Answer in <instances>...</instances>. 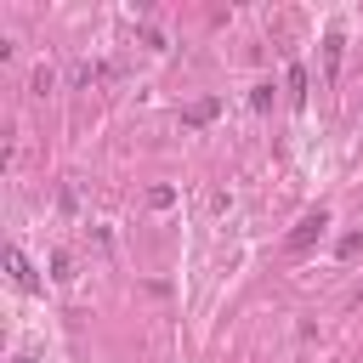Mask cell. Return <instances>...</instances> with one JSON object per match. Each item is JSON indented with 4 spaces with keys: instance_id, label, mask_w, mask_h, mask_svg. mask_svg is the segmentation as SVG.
<instances>
[{
    "instance_id": "obj_1",
    "label": "cell",
    "mask_w": 363,
    "mask_h": 363,
    "mask_svg": "<svg viewBox=\"0 0 363 363\" xmlns=\"http://www.w3.org/2000/svg\"><path fill=\"white\" fill-rule=\"evenodd\" d=\"M323 227H329V210H306V216L295 221V233H289V250H312V244L323 238Z\"/></svg>"
},
{
    "instance_id": "obj_2",
    "label": "cell",
    "mask_w": 363,
    "mask_h": 363,
    "mask_svg": "<svg viewBox=\"0 0 363 363\" xmlns=\"http://www.w3.org/2000/svg\"><path fill=\"white\" fill-rule=\"evenodd\" d=\"M6 272H11V284H17V289H40V272L28 267V255H23L17 244L6 250Z\"/></svg>"
},
{
    "instance_id": "obj_3",
    "label": "cell",
    "mask_w": 363,
    "mask_h": 363,
    "mask_svg": "<svg viewBox=\"0 0 363 363\" xmlns=\"http://www.w3.org/2000/svg\"><path fill=\"white\" fill-rule=\"evenodd\" d=\"M335 74H340V34H323V79L335 85Z\"/></svg>"
},
{
    "instance_id": "obj_4",
    "label": "cell",
    "mask_w": 363,
    "mask_h": 363,
    "mask_svg": "<svg viewBox=\"0 0 363 363\" xmlns=\"http://www.w3.org/2000/svg\"><path fill=\"white\" fill-rule=\"evenodd\" d=\"M284 85H289V102L306 108V68H301V62H289V79H284Z\"/></svg>"
},
{
    "instance_id": "obj_5",
    "label": "cell",
    "mask_w": 363,
    "mask_h": 363,
    "mask_svg": "<svg viewBox=\"0 0 363 363\" xmlns=\"http://www.w3.org/2000/svg\"><path fill=\"white\" fill-rule=\"evenodd\" d=\"M216 108H221L216 96H204V102H193V108H187V125H204V119H216Z\"/></svg>"
},
{
    "instance_id": "obj_6",
    "label": "cell",
    "mask_w": 363,
    "mask_h": 363,
    "mask_svg": "<svg viewBox=\"0 0 363 363\" xmlns=\"http://www.w3.org/2000/svg\"><path fill=\"white\" fill-rule=\"evenodd\" d=\"M357 250H363V233H346V238H340V255H346V261H352V255H357Z\"/></svg>"
},
{
    "instance_id": "obj_7",
    "label": "cell",
    "mask_w": 363,
    "mask_h": 363,
    "mask_svg": "<svg viewBox=\"0 0 363 363\" xmlns=\"http://www.w3.org/2000/svg\"><path fill=\"white\" fill-rule=\"evenodd\" d=\"M17 363H34V357H17Z\"/></svg>"
}]
</instances>
